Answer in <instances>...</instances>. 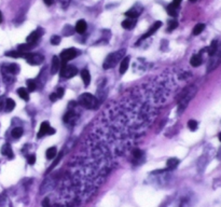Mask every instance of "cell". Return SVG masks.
Here are the masks:
<instances>
[{"mask_svg": "<svg viewBox=\"0 0 221 207\" xmlns=\"http://www.w3.org/2000/svg\"><path fill=\"white\" fill-rule=\"evenodd\" d=\"M64 93H65L64 89H63V88H58L57 92H56V95H57L58 98H62L63 96H64Z\"/></svg>", "mask_w": 221, "mask_h": 207, "instance_id": "obj_35", "label": "cell"}, {"mask_svg": "<svg viewBox=\"0 0 221 207\" xmlns=\"http://www.w3.org/2000/svg\"><path fill=\"white\" fill-rule=\"evenodd\" d=\"M23 58L27 60L28 64L30 65H39L43 62L44 57L43 55L38 53H30V52H27V53L23 54Z\"/></svg>", "mask_w": 221, "mask_h": 207, "instance_id": "obj_5", "label": "cell"}, {"mask_svg": "<svg viewBox=\"0 0 221 207\" xmlns=\"http://www.w3.org/2000/svg\"><path fill=\"white\" fill-rule=\"evenodd\" d=\"M55 131L53 128H50V124L48 122H43V123L40 125V129H39V133H38V138L42 137V136L46 135V134H54Z\"/></svg>", "mask_w": 221, "mask_h": 207, "instance_id": "obj_8", "label": "cell"}, {"mask_svg": "<svg viewBox=\"0 0 221 207\" xmlns=\"http://www.w3.org/2000/svg\"><path fill=\"white\" fill-rule=\"evenodd\" d=\"M181 1L182 0H173V2H171V4H173L175 8H179V6H180V3H181Z\"/></svg>", "mask_w": 221, "mask_h": 207, "instance_id": "obj_37", "label": "cell"}, {"mask_svg": "<svg viewBox=\"0 0 221 207\" xmlns=\"http://www.w3.org/2000/svg\"><path fill=\"white\" fill-rule=\"evenodd\" d=\"M60 76L63 78L70 79V78L74 77L78 74V68L71 65H66V63H64V65H63L62 68L60 69Z\"/></svg>", "mask_w": 221, "mask_h": 207, "instance_id": "obj_6", "label": "cell"}, {"mask_svg": "<svg viewBox=\"0 0 221 207\" xmlns=\"http://www.w3.org/2000/svg\"><path fill=\"white\" fill-rule=\"evenodd\" d=\"M2 22V14H1V12H0V23Z\"/></svg>", "mask_w": 221, "mask_h": 207, "instance_id": "obj_42", "label": "cell"}, {"mask_svg": "<svg viewBox=\"0 0 221 207\" xmlns=\"http://www.w3.org/2000/svg\"><path fill=\"white\" fill-rule=\"evenodd\" d=\"M43 2L46 4V6H52L54 3V0H43Z\"/></svg>", "mask_w": 221, "mask_h": 207, "instance_id": "obj_41", "label": "cell"}, {"mask_svg": "<svg viewBox=\"0 0 221 207\" xmlns=\"http://www.w3.org/2000/svg\"><path fill=\"white\" fill-rule=\"evenodd\" d=\"M161 26H162V22H160V21H157V22H156L153 25L151 26V27H150V29L148 30V31L146 32V34L142 37V39L148 38V37H150V36H151V35H153L154 32H156L160 27H161Z\"/></svg>", "mask_w": 221, "mask_h": 207, "instance_id": "obj_9", "label": "cell"}, {"mask_svg": "<svg viewBox=\"0 0 221 207\" xmlns=\"http://www.w3.org/2000/svg\"><path fill=\"white\" fill-rule=\"evenodd\" d=\"M15 108V102L12 99V98H8L6 100V110L8 112L12 111V110Z\"/></svg>", "mask_w": 221, "mask_h": 207, "instance_id": "obj_24", "label": "cell"}, {"mask_svg": "<svg viewBox=\"0 0 221 207\" xmlns=\"http://www.w3.org/2000/svg\"><path fill=\"white\" fill-rule=\"evenodd\" d=\"M196 0H190V2H195Z\"/></svg>", "mask_w": 221, "mask_h": 207, "instance_id": "obj_44", "label": "cell"}, {"mask_svg": "<svg viewBox=\"0 0 221 207\" xmlns=\"http://www.w3.org/2000/svg\"><path fill=\"white\" fill-rule=\"evenodd\" d=\"M166 164H167V167L169 169H174L178 166V164H179V160L176 159V157H171V159L168 160Z\"/></svg>", "mask_w": 221, "mask_h": 207, "instance_id": "obj_23", "label": "cell"}, {"mask_svg": "<svg viewBox=\"0 0 221 207\" xmlns=\"http://www.w3.org/2000/svg\"><path fill=\"white\" fill-rule=\"evenodd\" d=\"M17 94H18V96H20L22 99H24V100H29V95H28V92L26 89H24V88H20L17 90Z\"/></svg>", "mask_w": 221, "mask_h": 207, "instance_id": "obj_20", "label": "cell"}, {"mask_svg": "<svg viewBox=\"0 0 221 207\" xmlns=\"http://www.w3.org/2000/svg\"><path fill=\"white\" fill-rule=\"evenodd\" d=\"M40 31L39 30H36V31H32L31 34L29 35V36L27 37L26 41L27 43H31V44H36V42L38 41V39L40 38Z\"/></svg>", "mask_w": 221, "mask_h": 207, "instance_id": "obj_13", "label": "cell"}, {"mask_svg": "<svg viewBox=\"0 0 221 207\" xmlns=\"http://www.w3.org/2000/svg\"><path fill=\"white\" fill-rule=\"evenodd\" d=\"M133 154H134V156H135L136 159H139V157L142 155V152L140 151L139 149H136V150H134V153Z\"/></svg>", "mask_w": 221, "mask_h": 207, "instance_id": "obj_36", "label": "cell"}, {"mask_svg": "<svg viewBox=\"0 0 221 207\" xmlns=\"http://www.w3.org/2000/svg\"><path fill=\"white\" fill-rule=\"evenodd\" d=\"M23 133H24V131H23L22 128H15L12 129V132H11V135H12L13 138H20L21 136L23 135Z\"/></svg>", "mask_w": 221, "mask_h": 207, "instance_id": "obj_25", "label": "cell"}, {"mask_svg": "<svg viewBox=\"0 0 221 207\" xmlns=\"http://www.w3.org/2000/svg\"><path fill=\"white\" fill-rule=\"evenodd\" d=\"M86 28H88V24H86V22L84 20H80L77 22L76 24V31L79 32V34H84V32L86 31Z\"/></svg>", "mask_w": 221, "mask_h": 207, "instance_id": "obj_12", "label": "cell"}, {"mask_svg": "<svg viewBox=\"0 0 221 207\" xmlns=\"http://www.w3.org/2000/svg\"><path fill=\"white\" fill-rule=\"evenodd\" d=\"M178 26V22L176 20H171L168 22V28H167V31H171L174 30L175 28H177Z\"/></svg>", "mask_w": 221, "mask_h": 207, "instance_id": "obj_31", "label": "cell"}, {"mask_svg": "<svg viewBox=\"0 0 221 207\" xmlns=\"http://www.w3.org/2000/svg\"><path fill=\"white\" fill-rule=\"evenodd\" d=\"M188 126H189V128L191 129V131H196L197 122L195 121V120H190V121L188 122Z\"/></svg>", "mask_w": 221, "mask_h": 207, "instance_id": "obj_32", "label": "cell"}, {"mask_svg": "<svg viewBox=\"0 0 221 207\" xmlns=\"http://www.w3.org/2000/svg\"><path fill=\"white\" fill-rule=\"evenodd\" d=\"M26 84H27V89H28V91H30V92H34V91L37 89L36 81H34V80H27Z\"/></svg>", "mask_w": 221, "mask_h": 207, "instance_id": "obj_30", "label": "cell"}, {"mask_svg": "<svg viewBox=\"0 0 221 207\" xmlns=\"http://www.w3.org/2000/svg\"><path fill=\"white\" fill-rule=\"evenodd\" d=\"M27 161H28V164H30V165H34V164L36 163V155H35V154L28 155Z\"/></svg>", "mask_w": 221, "mask_h": 207, "instance_id": "obj_34", "label": "cell"}, {"mask_svg": "<svg viewBox=\"0 0 221 207\" xmlns=\"http://www.w3.org/2000/svg\"><path fill=\"white\" fill-rule=\"evenodd\" d=\"M136 22H137V20H135V18H126V20H124L123 22H122V27L124 28V29H133L134 26L136 25Z\"/></svg>", "mask_w": 221, "mask_h": 207, "instance_id": "obj_14", "label": "cell"}, {"mask_svg": "<svg viewBox=\"0 0 221 207\" xmlns=\"http://www.w3.org/2000/svg\"><path fill=\"white\" fill-rule=\"evenodd\" d=\"M23 54L24 53H22V52H20V51H11V52H7L6 56H10V57L17 58V57H23Z\"/></svg>", "mask_w": 221, "mask_h": 207, "instance_id": "obj_29", "label": "cell"}, {"mask_svg": "<svg viewBox=\"0 0 221 207\" xmlns=\"http://www.w3.org/2000/svg\"><path fill=\"white\" fill-rule=\"evenodd\" d=\"M166 10H167V13L169 14L171 16H177V8H175V7L173 6V4H169V6L166 7Z\"/></svg>", "mask_w": 221, "mask_h": 207, "instance_id": "obj_28", "label": "cell"}, {"mask_svg": "<svg viewBox=\"0 0 221 207\" xmlns=\"http://www.w3.org/2000/svg\"><path fill=\"white\" fill-rule=\"evenodd\" d=\"M56 99H58L56 93H52V94H51V95H50V100H51V102H55Z\"/></svg>", "mask_w": 221, "mask_h": 207, "instance_id": "obj_40", "label": "cell"}, {"mask_svg": "<svg viewBox=\"0 0 221 207\" xmlns=\"http://www.w3.org/2000/svg\"><path fill=\"white\" fill-rule=\"evenodd\" d=\"M202 63H203V60H202V56L199 55V54H195L190 60V64L193 66V67H199Z\"/></svg>", "mask_w": 221, "mask_h": 207, "instance_id": "obj_18", "label": "cell"}, {"mask_svg": "<svg viewBox=\"0 0 221 207\" xmlns=\"http://www.w3.org/2000/svg\"><path fill=\"white\" fill-rule=\"evenodd\" d=\"M46 159H49V160H52L54 159V157L57 155V150H56V148L55 147H51V148H49L48 150H46Z\"/></svg>", "mask_w": 221, "mask_h": 207, "instance_id": "obj_21", "label": "cell"}, {"mask_svg": "<svg viewBox=\"0 0 221 207\" xmlns=\"http://www.w3.org/2000/svg\"><path fill=\"white\" fill-rule=\"evenodd\" d=\"M3 71H7L10 75H16L20 72V66L15 64V63H13V64L8 65L7 67H3Z\"/></svg>", "mask_w": 221, "mask_h": 207, "instance_id": "obj_10", "label": "cell"}, {"mask_svg": "<svg viewBox=\"0 0 221 207\" xmlns=\"http://www.w3.org/2000/svg\"><path fill=\"white\" fill-rule=\"evenodd\" d=\"M60 69V60L57 56H54L52 60V66H51V74L55 75Z\"/></svg>", "mask_w": 221, "mask_h": 207, "instance_id": "obj_11", "label": "cell"}, {"mask_svg": "<svg viewBox=\"0 0 221 207\" xmlns=\"http://www.w3.org/2000/svg\"><path fill=\"white\" fill-rule=\"evenodd\" d=\"M217 46H218V42L216 41V40L211 42L210 46L208 48V54H209V56H210V57L214 55V54H215L216 50H217Z\"/></svg>", "mask_w": 221, "mask_h": 207, "instance_id": "obj_26", "label": "cell"}, {"mask_svg": "<svg viewBox=\"0 0 221 207\" xmlns=\"http://www.w3.org/2000/svg\"><path fill=\"white\" fill-rule=\"evenodd\" d=\"M78 55V51L74 48H70V49H66L60 53V58L64 63H66L67 60H70L72 58H74L76 56Z\"/></svg>", "mask_w": 221, "mask_h": 207, "instance_id": "obj_7", "label": "cell"}, {"mask_svg": "<svg viewBox=\"0 0 221 207\" xmlns=\"http://www.w3.org/2000/svg\"><path fill=\"white\" fill-rule=\"evenodd\" d=\"M42 205H43V207H50V200L44 199L43 202H42Z\"/></svg>", "mask_w": 221, "mask_h": 207, "instance_id": "obj_38", "label": "cell"}, {"mask_svg": "<svg viewBox=\"0 0 221 207\" xmlns=\"http://www.w3.org/2000/svg\"><path fill=\"white\" fill-rule=\"evenodd\" d=\"M124 54H125V50H120V51H117L109 54V55L107 56V58L105 60L104 64H103L104 69H110V68L116 67V66L119 64V60L124 56Z\"/></svg>", "mask_w": 221, "mask_h": 207, "instance_id": "obj_2", "label": "cell"}, {"mask_svg": "<svg viewBox=\"0 0 221 207\" xmlns=\"http://www.w3.org/2000/svg\"><path fill=\"white\" fill-rule=\"evenodd\" d=\"M140 12H142V11H137L136 9H131L130 11H127V12L125 13V15L127 16L128 18H135V20H137Z\"/></svg>", "mask_w": 221, "mask_h": 207, "instance_id": "obj_22", "label": "cell"}, {"mask_svg": "<svg viewBox=\"0 0 221 207\" xmlns=\"http://www.w3.org/2000/svg\"><path fill=\"white\" fill-rule=\"evenodd\" d=\"M128 66H130V57H124L123 60H121V64H120V74L123 75L126 72V70L128 69Z\"/></svg>", "mask_w": 221, "mask_h": 207, "instance_id": "obj_15", "label": "cell"}, {"mask_svg": "<svg viewBox=\"0 0 221 207\" xmlns=\"http://www.w3.org/2000/svg\"><path fill=\"white\" fill-rule=\"evenodd\" d=\"M219 140H220V142H221V133L219 134Z\"/></svg>", "mask_w": 221, "mask_h": 207, "instance_id": "obj_43", "label": "cell"}, {"mask_svg": "<svg viewBox=\"0 0 221 207\" xmlns=\"http://www.w3.org/2000/svg\"><path fill=\"white\" fill-rule=\"evenodd\" d=\"M221 63V42L218 43V46H217V50H216L215 54L210 57L209 60V63H208V66H207V69L208 71H211L214 70L216 67L220 65Z\"/></svg>", "mask_w": 221, "mask_h": 207, "instance_id": "obj_4", "label": "cell"}, {"mask_svg": "<svg viewBox=\"0 0 221 207\" xmlns=\"http://www.w3.org/2000/svg\"><path fill=\"white\" fill-rule=\"evenodd\" d=\"M79 103L82 107L86 109H96L98 107V100L94 95L90 93H84L79 97Z\"/></svg>", "mask_w": 221, "mask_h": 207, "instance_id": "obj_3", "label": "cell"}, {"mask_svg": "<svg viewBox=\"0 0 221 207\" xmlns=\"http://www.w3.org/2000/svg\"><path fill=\"white\" fill-rule=\"evenodd\" d=\"M1 153L3 155H6V156L10 157V159H12L13 157V151H12V148H11V146L9 145V143H7V145H4L3 147L1 148Z\"/></svg>", "mask_w": 221, "mask_h": 207, "instance_id": "obj_17", "label": "cell"}, {"mask_svg": "<svg viewBox=\"0 0 221 207\" xmlns=\"http://www.w3.org/2000/svg\"><path fill=\"white\" fill-rule=\"evenodd\" d=\"M36 44H31V43H24V44H20L18 46V51L22 52V53H27L28 51L31 50Z\"/></svg>", "mask_w": 221, "mask_h": 207, "instance_id": "obj_19", "label": "cell"}, {"mask_svg": "<svg viewBox=\"0 0 221 207\" xmlns=\"http://www.w3.org/2000/svg\"><path fill=\"white\" fill-rule=\"evenodd\" d=\"M69 2H70V0H60V3H62L63 8H67Z\"/></svg>", "mask_w": 221, "mask_h": 207, "instance_id": "obj_39", "label": "cell"}, {"mask_svg": "<svg viewBox=\"0 0 221 207\" xmlns=\"http://www.w3.org/2000/svg\"><path fill=\"white\" fill-rule=\"evenodd\" d=\"M60 37L57 36V35H54L52 36V38H51V43L53 44V46H57V44H60Z\"/></svg>", "mask_w": 221, "mask_h": 207, "instance_id": "obj_33", "label": "cell"}, {"mask_svg": "<svg viewBox=\"0 0 221 207\" xmlns=\"http://www.w3.org/2000/svg\"><path fill=\"white\" fill-rule=\"evenodd\" d=\"M197 89L194 85H191L189 88H187L185 91L181 93L179 98V105H178V113H182L183 110L188 107L190 100L194 97V95L196 94Z\"/></svg>", "mask_w": 221, "mask_h": 207, "instance_id": "obj_1", "label": "cell"}, {"mask_svg": "<svg viewBox=\"0 0 221 207\" xmlns=\"http://www.w3.org/2000/svg\"><path fill=\"white\" fill-rule=\"evenodd\" d=\"M204 29H205V25H204V24H197V25H195L194 28H193V35L197 36V35L201 34V32L203 31Z\"/></svg>", "mask_w": 221, "mask_h": 207, "instance_id": "obj_27", "label": "cell"}, {"mask_svg": "<svg viewBox=\"0 0 221 207\" xmlns=\"http://www.w3.org/2000/svg\"><path fill=\"white\" fill-rule=\"evenodd\" d=\"M81 78H82V81H83L84 85L88 86L89 84L91 83V75L89 72L88 69H83L81 71Z\"/></svg>", "mask_w": 221, "mask_h": 207, "instance_id": "obj_16", "label": "cell"}]
</instances>
